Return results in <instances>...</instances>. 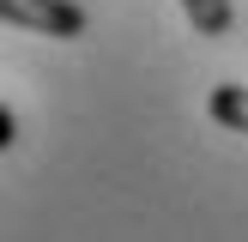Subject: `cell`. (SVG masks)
Segmentation results:
<instances>
[{
	"instance_id": "cell-1",
	"label": "cell",
	"mask_w": 248,
	"mask_h": 242,
	"mask_svg": "<svg viewBox=\"0 0 248 242\" xmlns=\"http://www.w3.org/2000/svg\"><path fill=\"white\" fill-rule=\"evenodd\" d=\"M0 18H6L12 30H36V36L73 43V36H85L91 12H85L79 0H0Z\"/></svg>"
},
{
	"instance_id": "cell-2",
	"label": "cell",
	"mask_w": 248,
	"mask_h": 242,
	"mask_svg": "<svg viewBox=\"0 0 248 242\" xmlns=\"http://www.w3.org/2000/svg\"><path fill=\"white\" fill-rule=\"evenodd\" d=\"M206 115H212L218 127H230V133H248V85H212Z\"/></svg>"
},
{
	"instance_id": "cell-3",
	"label": "cell",
	"mask_w": 248,
	"mask_h": 242,
	"mask_svg": "<svg viewBox=\"0 0 248 242\" xmlns=\"http://www.w3.org/2000/svg\"><path fill=\"white\" fill-rule=\"evenodd\" d=\"M182 12H188V24L200 36H230V24H236V6L230 0H182Z\"/></svg>"
},
{
	"instance_id": "cell-4",
	"label": "cell",
	"mask_w": 248,
	"mask_h": 242,
	"mask_svg": "<svg viewBox=\"0 0 248 242\" xmlns=\"http://www.w3.org/2000/svg\"><path fill=\"white\" fill-rule=\"evenodd\" d=\"M18 139V121H12V109H0V145H12Z\"/></svg>"
}]
</instances>
